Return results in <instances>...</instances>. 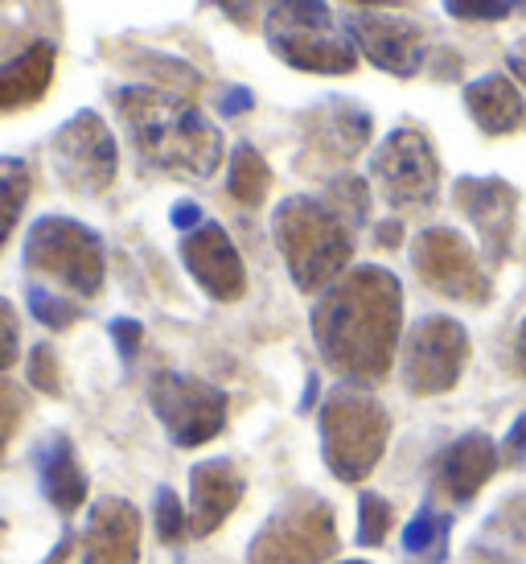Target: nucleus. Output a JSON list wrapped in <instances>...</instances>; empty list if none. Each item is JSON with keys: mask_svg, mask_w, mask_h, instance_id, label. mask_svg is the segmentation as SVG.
Wrapping results in <instances>:
<instances>
[{"mask_svg": "<svg viewBox=\"0 0 526 564\" xmlns=\"http://www.w3.org/2000/svg\"><path fill=\"white\" fill-rule=\"evenodd\" d=\"M21 260H25L30 276H42L54 289H66L75 301L99 297L103 276H108L103 239L78 219H66V215H42L33 223Z\"/></svg>", "mask_w": 526, "mask_h": 564, "instance_id": "6", "label": "nucleus"}, {"mask_svg": "<svg viewBox=\"0 0 526 564\" xmlns=\"http://www.w3.org/2000/svg\"><path fill=\"white\" fill-rule=\"evenodd\" d=\"M341 564H366V561H341Z\"/></svg>", "mask_w": 526, "mask_h": 564, "instance_id": "46", "label": "nucleus"}, {"mask_svg": "<svg viewBox=\"0 0 526 564\" xmlns=\"http://www.w3.org/2000/svg\"><path fill=\"white\" fill-rule=\"evenodd\" d=\"M412 268L432 293L464 305H485L494 297L490 272L481 268L473 243L452 227H428L412 239Z\"/></svg>", "mask_w": 526, "mask_h": 564, "instance_id": "12", "label": "nucleus"}, {"mask_svg": "<svg viewBox=\"0 0 526 564\" xmlns=\"http://www.w3.org/2000/svg\"><path fill=\"white\" fill-rule=\"evenodd\" d=\"M371 111L350 99H326L305 116V149L317 153V161L341 165L358 158L371 141Z\"/></svg>", "mask_w": 526, "mask_h": 564, "instance_id": "17", "label": "nucleus"}, {"mask_svg": "<svg viewBox=\"0 0 526 564\" xmlns=\"http://www.w3.org/2000/svg\"><path fill=\"white\" fill-rule=\"evenodd\" d=\"M514 9H523V13H526V0H514Z\"/></svg>", "mask_w": 526, "mask_h": 564, "instance_id": "45", "label": "nucleus"}, {"mask_svg": "<svg viewBox=\"0 0 526 564\" xmlns=\"http://www.w3.org/2000/svg\"><path fill=\"white\" fill-rule=\"evenodd\" d=\"M149 404L156 421L165 424L173 445L198 449L227 424V392L206 379L182 376V371H156L149 383Z\"/></svg>", "mask_w": 526, "mask_h": 564, "instance_id": "11", "label": "nucleus"}, {"mask_svg": "<svg viewBox=\"0 0 526 564\" xmlns=\"http://www.w3.org/2000/svg\"><path fill=\"white\" fill-rule=\"evenodd\" d=\"M153 523H156V535H161L165 544H177V540H186L189 516H186V507H182V499L173 495L169 486H161V490H156Z\"/></svg>", "mask_w": 526, "mask_h": 564, "instance_id": "30", "label": "nucleus"}, {"mask_svg": "<svg viewBox=\"0 0 526 564\" xmlns=\"http://www.w3.org/2000/svg\"><path fill=\"white\" fill-rule=\"evenodd\" d=\"M374 239H379L383 248H399V243H403V223H399V219L379 223V231H374Z\"/></svg>", "mask_w": 526, "mask_h": 564, "instance_id": "40", "label": "nucleus"}, {"mask_svg": "<svg viewBox=\"0 0 526 564\" xmlns=\"http://www.w3.org/2000/svg\"><path fill=\"white\" fill-rule=\"evenodd\" d=\"M243 490H248V482H243V474L234 470V462H227V457L194 466V474H189V532L198 535V540L201 535H215L231 519L234 507H239Z\"/></svg>", "mask_w": 526, "mask_h": 564, "instance_id": "18", "label": "nucleus"}, {"mask_svg": "<svg viewBox=\"0 0 526 564\" xmlns=\"http://www.w3.org/2000/svg\"><path fill=\"white\" fill-rule=\"evenodd\" d=\"M440 4L457 21H502L514 9V0H440Z\"/></svg>", "mask_w": 526, "mask_h": 564, "instance_id": "32", "label": "nucleus"}, {"mask_svg": "<svg viewBox=\"0 0 526 564\" xmlns=\"http://www.w3.org/2000/svg\"><path fill=\"white\" fill-rule=\"evenodd\" d=\"M37 478H42V495L54 502L58 516H75L87 502V474L78 466L70 437H50L37 454Z\"/></svg>", "mask_w": 526, "mask_h": 564, "instance_id": "22", "label": "nucleus"}, {"mask_svg": "<svg viewBox=\"0 0 526 564\" xmlns=\"http://www.w3.org/2000/svg\"><path fill=\"white\" fill-rule=\"evenodd\" d=\"M321 359L350 383H383L403 338V284L379 264L350 268L313 305Z\"/></svg>", "mask_w": 526, "mask_h": 564, "instance_id": "1", "label": "nucleus"}, {"mask_svg": "<svg viewBox=\"0 0 526 564\" xmlns=\"http://www.w3.org/2000/svg\"><path fill=\"white\" fill-rule=\"evenodd\" d=\"M30 314L50 329H70L83 317V305L75 297H63V293H54L46 284H30Z\"/></svg>", "mask_w": 526, "mask_h": 564, "instance_id": "28", "label": "nucleus"}, {"mask_svg": "<svg viewBox=\"0 0 526 564\" xmlns=\"http://www.w3.org/2000/svg\"><path fill=\"white\" fill-rule=\"evenodd\" d=\"M449 532H452L449 516H440L436 507H419L416 519L403 532V552L416 564H440L449 556Z\"/></svg>", "mask_w": 526, "mask_h": 564, "instance_id": "24", "label": "nucleus"}, {"mask_svg": "<svg viewBox=\"0 0 526 564\" xmlns=\"http://www.w3.org/2000/svg\"><path fill=\"white\" fill-rule=\"evenodd\" d=\"M494 552V561L506 564V552H526V495H514L497 507L494 516L485 519V540L481 549L473 544V552Z\"/></svg>", "mask_w": 526, "mask_h": 564, "instance_id": "25", "label": "nucleus"}, {"mask_svg": "<svg viewBox=\"0 0 526 564\" xmlns=\"http://www.w3.org/2000/svg\"><path fill=\"white\" fill-rule=\"evenodd\" d=\"M452 206L478 227L481 251L490 264H502L514 243V219H518V189L502 177H457L452 182Z\"/></svg>", "mask_w": 526, "mask_h": 564, "instance_id": "14", "label": "nucleus"}, {"mask_svg": "<svg viewBox=\"0 0 526 564\" xmlns=\"http://www.w3.org/2000/svg\"><path fill=\"white\" fill-rule=\"evenodd\" d=\"M497 457H502L506 466H523L526 462V412L511 424V433H506V441H502Z\"/></svg>", "mask_w": 526, "mask_h": 564, "instance_id": "36", "label": "nucleus"}, {"mask_svg": "<svg viewBox=\"0 0 526 564\" xmlns=\"http://www.w3.org/2000/svg\"><path fill=\"white\" fill-rule=\"evenodd\" d=\"M25 376H30V383L42 395L63 392V371H58V355L50 350V343L33 346V350H30V371H25Z\"/></svg>", "mask_w": 526, "mask_h": 564, "instance_id": "31", "label": "nucleus"}, {"mask_svg": "<svg viewBox=\"0 0 526 564\" xmlns=\"http://www.w3.org/2000/svg\"><path fill=\"white\" fill-rule=\"evenodd\" d=\"M75 544H78L75 532H66L63 540H58V549H54V552H50V556H46V564H66V556L75 552Z\"/></svg>", "mask_w": 526, "mask_h": 564, "instance_id": "42", "label": "nucleus"}, {"mask_svg": "<svg viewBox=\"0 0 526 564\" xmlns=\"http://www.w3.org/2000/svg\"><path fill=\"white\" fill-rule=\"evenodd\" d=\"M169 219H173V227H177V231H186V236L194 231V227H201V223H206V219H201V206L198 203H177V206H173Z\"/></svg>", "mask_w": 526, "mask_h": 564, "instance_id": "37", "label": "nucleus"}, {"mask_svg": "<svg viewBox=\"0 0 526 564\" xmlns=\"http://www.w3.org/2000/svg\"><path fill=\"white\" fill-rule=\"evenodd\" d=\"M33 173L21 158H0V248L17 231V219L30 203Z\"/></svg>", "mask_w": 526, "mask_h": 564, "instance_id": "26", "label": "nucleus"}, {"mask_svg": "<svg viewBox=\"0 0 526 564\" xmlns=\"http://www.w3.org/2000/svg\"><path fill=\"white\" fill-rule=\"evenodd\" d=\"M469 329L457 317H419L403 338V383L412 395H445L464 376Z\"/></svg>", "mask_w": 526, "mask_h": 564, "instance_id": "10", "label": "nucleus"}, {"mask_svg": "<svg viewBox=\"0 0 526 564\" xmlns=\"http://www.w3.org/2000/svg\"><path fill=\"white\" fill-rule=\"evenodd\" d=\"M464 108L485 137H506L526 120L523 87L511 75H481L464 87Z\"/></svg>", "mask_w": 526, "mask_h": 564, "instance_id": "20", "label": "nucleus"}, {"mask_svg": "<svg viewBox=\"0 0 526 564\" xmlns=\"http://www.w3.org/2000/svg\"><path fill=\"white\" fill-rule=\"evenodd\" d=\"M272 4H280V0H272Z\"/></svg>", "mask_w": 526, "mask_h": 564, "instance_id": "48", "label": "nucleus"}, {"mask_svg": "<svg viewBox=\"0 0 526 564\" xmlns=\"http://www.w3.org/2000/svg\"><path fill=\"white\" fill-rule=\"evenodd\" d=\"M321 203L338 215L350 231H358L362 223L371 219V186L362 182V177H354V173H341V177H333L326 189V198Z\"/></svg>", "mask_w": 526, "mask_h": 564, "instance_id": "27", "label": "nucleus"}, {"mask_svg": "<svg viewBox=\"0 0 526 564\" xmlns=\"http://www.w3.org/2000/svg\"><path fill=\"white\" fill-rule=\"evenodd\" d=\"M182 264L194 281L201 284V293L215 301H239L248 293V268L243 256L234 248V239L227 236V227L218 223H201L189 236H182Z\"/></svg>", "mask_w": 526, "mask_h": 564, "instance_id": "15", "label": "nucleus"}, {"mask_svg": "<svg viewBox=\"0 0 526 564\" xmlns=\"http://www.w3.org/2000/svg\"><path fill=\"white\" fill-rule=\"evenodd\" d=\"M497 445L485 433H464L436 457V486L452 502H469L497 474Z\"/></svg>", "mask_w": 526, "mask_h": 564, "instance_id": "19", "label": "nucleus"}, {"mask_svg": "<svg viewBox=\"0 0 526 564\" xmlns=\"http://www.w3.org/2000/svg\"><path fill=\"white\" fill-rule=\"evenodd\" d=\"M251 104H255V95H251L248 87H234V91H227L218 99V111H222V116H239V111H251Z\"/></svg>", "mask_w": 526, "mask_h": 564, "instance_id": "39", "label": "nucleus"}, {"mask_svg": "<svg viewBox=\"0 0 526 564\" xmlns=\"http://www.w3.org/2000/svg\"><path fill=\"white\" fill-rule=\"evenodd\" d=\"M263 37L280 63L305 75H350L358 50L346 37L326 0H280L263 21Z\"/></svg>", "mask_w": 526, "mask_h": 564, "instance_id": "4", "label": "nucleus"}, {"mask_svg": "<svg viewBox=\"0 0 526 564\" xmlns=\"http://www.w3.org/2000/svg\"><path fill=\"white\" fill-rule=\"evenodd\" d=\"M387 408L362 388L341 383L321 404V454H326L333 478H341V482H362L387 454Z\"/></svg>", "mask_w": 526, "mask_h": 564, "instance_id": "5", "label": "nucleus"}, {"mask_svg": "<svg viewBox=\"0 0 526 564\" xmlns=\"http://www.w3.org/2000/svg\"><path fill=\"white\" fill-rule=\"evenodd\" d=\"M391 523H395V511L383 495H362L358 499V544L362 549H379L387 540Z\"/></svg>", "mask_w": 526, "mask_h": 564, "instance_id": "29", "label": "nucleus"}, {"mask_svg": "<svg viewBox=\"0 0 526 564\" xmlns=\"http://www.w3.org/2000/svg\"><path fill=\"white\" fill-rule=\"evenodd\" d=\"M350 4H362V9H403L412 0H350Z\"/></svg>", "mask_w": 526, "mask_h": 564, "instance_id": "43", "label": "nucleus"}, {"mask_svg": "<svg viewBox=\"0 0 526 564\" xmlns=\"http://www.w3.org/2000/svg\"><path fill=\"white\" fill-rule=\"evenodd\" d=\"M215 9H222L234 25H251L255 21V0H215Z\"/></svg>", "mask_w": 526, "mask_h": 564, "instance_id": "38", "label": "nucleus"}, {"mask_svg": "<svg viewBox=\"0 0 526 564\" xmlns=\"http://www.w3.org/2000/svg\"><path fill=\"white\" fill-rule=\"evenodd\" d=\"M50 165L58 173L70 194L78 198H99L116 186L120 173V149H116V132L99 111L83 108L66 120L54 137H50Z\"/></svg>", "mask_w": 526, "mask_h": 564, "instance_id": "8", "label": "nucleus"}, {"mask_svg": "<svg viewBox=\"0 0 526 564\" xmlns=\"http://www.w3.org/2000/svg\"><path fill=\"white\" fill-rule=\"evenodd\" d=\"M333 552H338L333 507L317 495H293L255 532L248 564H326Z\"/></svg>", "mask_w": 526, "mask_h": 564, "instance_id": "7", "label": "nucleus"}, {"mask_svg": "<svg viewBox=\"0 0 526 564\" xmlns=\"http://www.w3.org/2000/svg\"><path fill=\"white\" fill-rule=\"evenodd\" d=\"M116 116L124 124L128 141L136 149L140 165L186 182H206L222 165V132L206 120L189 99L161 87H120L111 91Z\"/></svg>", "mask_w": 526, "mask_h": 564, "instance_id": "2", "label": "nucleus"}, {"mask_svg": "<svg viewBox=\"0 0 526 564\" xmlns=\"http://www.w3.org/2000/svg\"><path fill=\"white\" fill-rule=\"evenodd\" d=\"M17 421H21V395H17V388L9 379H0V454L9 449Z\"/></svg>", "mask_w": 526, "mask_h": 564, "instance_id": "34", "label": "nucleus"}, {"mask_svg": "<svg viewBox=\"0 0 526 564\" xmlns=\"http://www.w3.org/2000/svg\"><path fill=\"white\" fill-rule=\"evenodd\" d=\"M518 367L526 371V322H523V329H518Z\"/></svg>", "mask_w": 526, "mask_h": 564, "instance_id": "44", "label": "nucleus"}, {"mask_svg": "<svg viewBox=\"0 0 526 564\" xmlns=\"http://www.w3.org/2000/svg\"><path fill=\"white\" fill-rule=\"evenodd\" d=\"M272 227L300 293H326L338 276H346V264L354 256V231L326 203H317L309 194H293L276 206Z\"/></svg>", "mask_w": 526, "mask_h": 564, "instance_id": "3", "label": "nucleus"}, {"mask_svg": "<svg viewBox=\"0 0 526 564\" xmlns=\"http://www.w3.org/2000/svg\"><path fill=\"white\" fill-rule=\"evenodd\" d=\"M54 66H58V50L50 46V42H33L17 58L0 63V111L33 108L50 91Z\"/></svg>", "mask_w": 526, "mask_h": 564, "instance_id": "21", "label": "nucleus"}, {"mask_svg": "<svg viewBox=\"0 0 526 564\" xmlns=\"http://www.w3.org/2000/svg\"><path fill=\"white\" fill-rule=\"evenodd\" d=\"M371 177L379 194L399 210H428L440 194V161L419 128H395L379 141Z\"/></svg>", "mask_w": 526, "mask_h": 564, "instance_id": "9", "label": "nucleus"}, {"mask_svg": "<svg viewBox=\"0 0 526 564\" xmlns=\"http://www.w3.org/2000/svg\"><path fill=\"white\" fill-rule=\"evenodd\" d=\"M0 532H4V523H0Z\"/></svg>", "mask_w": 526, "mask_h": 564, "instance_id": "47", "label": "nucleus"}, {"mask_svg": "<svg viewBox=\"0 0 526 564\" xmlns=\"http://www.w3.org/2000/svg\"><path fill=\"white\" fill-rule=\"evenodd\" d=\"M17 350H21V322H17V310L0 297V371H9L17 362Z\"/></svg>", "mask_w": 526, "mask_h": 564, "instance_id": "33", "label": "nucleus"}, {"mask_svg": "<svg viewBox=\"0 0 526 564\" xmlns=\"http://www.w3.org/2000/svg\"><path fill=\"white\" fill-rule=\"evenodd\" d=\"M341 30L354 42L358 54H366V63L395 75V79H412L428 63V33L412 17H395L383 9H354V13H346Z\"/></svg>", "mask_w": 526, "mask_h": 564, "instance_id": "13", "label": "nucleus"}, {"mask_svg": "<svg viewBox=\"0 0 526 564\" xmlns=\"http://www.w3.org/2000/svg\"><path fill=\"white\" fill-rule=\"evenodd\" d=\"M227 189H231L234 203L248 206V210L263 206L267 189H272V170H267V161H263V153L255 144H248V141L234 144L231 170H227Z\"/></svg>", "mask_w": 526, "mask_h": 564, "instance_id": "23", "label": "nucleus"}, {"mask_svg": "<svg viewBox=\"0 0 526 564\" xmlns=\"http://www.w3.org/2000/svg\"><path fill=\"white\" fill-rule=\"evenodd\" d=\"M140 511L128 499H99L78 535V564H136Z\"/></svg>", "mask_w": 526, "mask_h": 564, "instance_id": "16", "label": "nucleus"}, {"mask_svg": "<svg viewBox=\"0 0 526 564\" xmlns=\"http://www.w3.org/2000/svg\"><path fill=\"white\" fill-rule=\"evenodd\" d=\"M506 63H511V75L518 79V87H526V37L506 54Z\"/></svg>", "mask_w": 526, "mask_h": 564, "instance_id": "41", "label": "nucleus"}, {"mask_svg": "<svg viewBox=\"0 0 526 564\" xmlns=\"http://www.w3.org/2000/svg\"><path fill=\"white\" fill-rule=\"evenodd\" d=\"M111 343L124 355V362H132L140 355V343H144V326H140L136 317H116L111 322Z\"/></svg>", "mask_w": 526, "mask_h": 564, "instance_id": "35", "label": "nucleus"}]
</instances>
